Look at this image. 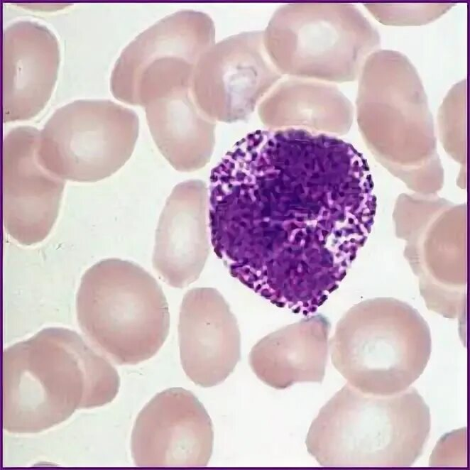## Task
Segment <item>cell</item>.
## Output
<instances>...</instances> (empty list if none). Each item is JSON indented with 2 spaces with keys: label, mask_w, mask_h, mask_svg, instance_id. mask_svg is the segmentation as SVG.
<instances>
[{
  "label": "cell",
  "mask_w": 470,
  "mask_h": 470,
  "mask_svg": "<svg viewBox=\"0 0 470 470\" xmlns=\"http://www.w3.org/2000/svg\"><path fill=\"white\" fill-rule=\"evenodd\" d=\"M373 189L363 155L340 138L300 128L251 132L211 171L214 252L246 287L306 316L366 241Z\"/></svg>",
  "instance_id": "1"
},
{
  "label": "cell",
  "mask_w": 470,
  "mask_h": 470,
  "mask_svg": "<svg viewBox=\"0 0 470 470\" xmlns=\"http://www.w3.org/2000/svg\"><path fill=\"white\" fill-rule=\"evenodd\" d=\"M4 430L38 433L116 396V368L76 332L45 328L2 355Z\"/></svg>",
  "instance_id": "2"
},
{
  "label": "cell",
  "mask_w": 470,
  "mask_h": 470,
  "mask_svg": "<svg viewBox=\"0 0 470 470\" xmlns=\"http://www.w3.org/2000/svg\"><path fill=\"white\" fill-rule=\"evenodd\" d=\"M430 428V408L414 387L377 395L347 383L320 409L305 444L324 467H410Z\"/></svg>",
  "instance_id": "3"
},
{
  "label": "cell",
  "mask_w": 470,
  "mask_h": 470,
  "mask_svg": "<svg viewBox=\"0 0 470 470\" xmlns=\"http://www.w3.org/2000/svg\"><path fill=\"white\" fill-rule=\"evenodd\" d=\"M76 310L85 336L119 365L151 359L169 333L168 305L160 285L129 261L106 258L89 268L81 278Z\"/></svg>",
  "instance_id": "4"
},
{
  "label": "cell",
  "mask_w": 470,
  "mask_h": 470,
  "mask_svg": "<svg viewBox=\"0 0 470 470\" xmlns=\"http://www.w3.org/2000/svg\"><path fill=\"white\" fill-rule=\"evenodd\" d=\"M330 345L332 363L348 383L365 393L390 395L423 373L430 336L410 309L359 305L340 319Z\"/></svg>",
  "instance_id": "5"
},
{
  "label": "cell",
  "mask_w": 470,
  "mask_h": 470,
  "mask_svg": "<svg viewBox=\"0 0 470 470\" xmlns=\"http://www.w3.org/2000/svg\"><path fill=\"white\" fill-rule=\"evenodd\" d=\"M139 119L108 99H77L58 109L40 131V163L63 180L94 182L119 170L137 141Z\"/></svg>",
  "instance_id": "6"
},
{
  "label": "cell",
  "mask_w": 470,
  "mask_h": 470,
  "mask_svg": "<svg viewBox=\"0 0 470 470\" xmlns=\"http://www.w3.org/2000/svg\"><path fill=\"white\" fill-rule=\"evenodd\" d=\"M215 43V28L205 13L181 10L160 19L122 50L110 77L117 100L146 106L176 90L190 88L201 55Z\"/></svg>",
  "instance_id": "7"
},
{
  "label": "cell",
  "mask_w": 470,
  "mask_h": 470,
  "mask_svg": "<svg viewBox=\"0 0 470 470\" xmlns=\"http://www.w3.org/2000/svg\"><path fill=\"white\" fill-rule=\"evenodd\" d=\"M263 31H245L214 43L194 69L190 92L210 119H246L282 75L265 49Z\"/></svg>",
  "instance_id": "8"
},
{
  "label": "cell",
  "mask_w": 470,
  "mask_h": 470,
  "mask_svg": "<svg viewBox=\"0 0 470 470\" xmlns=\"http://www.w3.org/2000/svg\"><path fill=\"white\" fill-rule=\"evenodd\" d=\"M40 133L33 126H16L3 141L4 226L23 246L38 244L49 235L65 185L40 163Z\"/></svg>",
  "instance_id": "9"
},
{
  "label": "cell",
  "mask_w": 470,
  "mask_h": 470,
  "mask_svg": "<svg viewBox=\"0 0 470 470\" xmlns=\"http://www.w3.org/2000/svg\"><path fill=\"white\" fill-rule=\"evenodd\" d=\"M213 426L204 405L190 390L166 389L138 415L131 449L139 467H201L212 454Z\"/></svg>",
  "instance_id": "10"
},
{
  "label": "cell",
  "mask_w": 470,
  "mask_h": 470,
  "mask_svg": "<svg viewBox=\"0 0 470 470\" xmlns=\"http://www.w3.org/2000/svg\"><path fill=\"white\" fill-rule=\"evenodd\" d=\"M318 4H290L280 7L263 31L271 62L281 75L331 79L328 65L343 59L356 67L357 43L344 36L341 25L318 13Z\"/></svg>",
  "instance_id": "11"
},
{
  "label": "cell",
  "mask_w": 470,
  "mask_h": 470,
  "mask_svg": "<svg viewBox=\"0 0 470 470\" xmlns=\"http://www.w3.org/2000/svg\"><path fill=\"white\" fill-rule=\"evenodd\" d=\"M180 356L186 376L203 388L215 386L241 358L236 319L215 288H196L183 297L179 316Z\"/></svg>",
  "instance_id": "12"
},
{
  "label": "cell",
  "mask_w": 470,
  "mask_h": 470,
  "mask_svg": "<svg viewBox=\"0 0 470 470\" xmlns=\"http://www.w3.org/2000/svg\"><path fill=\"white\" fill-rule=\"evenodd\" d=\"M60 62L58 40L46 26L21 20L3 32L4 123L37 116L52 96Z\"/></svg>",
  "instance_id": "13"
},
{
  "label": "cell",
  "mask_w": 470,
  "mask_h": 470,
  "mask_svg": "<svg viewBox=\"0 0 470 470\" xmlns=\"http://www.w3.org/2000/svg\"><path fill=\"white\" fill-rule=\"evenodd\" d=\"M208 190L200 180L177 184L155 231L152 263L163 281L183 288L196 281L210 251Z\"/></svg>",
  "instance_id": "14"
},
{
  "label": "cell",
  "mask_w": 470,
  "mask_h": 470,
  "mask_svg": "<svg viewBox=\"0 0 470 470\" xmlns=\"http://www.w3.org/2000/svg\"><path fill=\"white\" fill-rule=\"evenodd\" d=\"M329 327V321L319 315L268 334L251 350L252 371L265 384L278 390L296 383H322Z\"/></svg>",
  "instance_id": "15"
},
{
  "label": "cell",
  "mask_w": 470,
  "mask_h": 470,
  "mask_svg": "<svg viewBox=\"0 0 470 470\" xmlns=\"http://www.w3.org/2000/svg\"><path fill=\"white\" fill-rule=\"evenodd\" d=\"M153 139L161 154L177 170L191 172L210 160L216 121L196 105L190 88L172 92L145 106Z\"/></svg>",
  "instance_id": "16"
}]
</instances>
